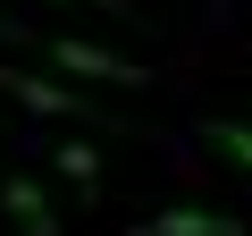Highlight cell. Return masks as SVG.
Wrapping results in <instances>:
<instances>
[{
	"instance_id": "6da1fadb",
	"label": "cell",
	"mask_w": 252,
	"mask_h": 236,
	"mask_svg": "<svg viewBox=\"0 0 252 236\" xmlns=\"http://www.w3.org/2000/svg\"><path fill=\"white\" fill-rule=\"evenodd\" d=\"M34 42H42V59H51L59 76H84V84H118V93H143V84H152V68L118 59V51H101V42H76V34H34Z\"/></svg>"
},
{
	"instance_id": "7a4b0ae2",
	"label": "cell",
	"mask_w": 252,
	"mask_h": 236,
	"mask_svg": "<svg viewBox=\"0 0 252 236\" xmlns=\"http://www.w3.org/2000/svg\"><path fill=\"white\" fill-rule=\"evenodd\" d=\"M0 93L26 101V110H42V118H84V127H109L101 101H84V93H67V84H51V76H26V68H9V59H0Z\"/></svg>"
},
{
	"instance_id": "3957f363",
	"label": "cell",
	"mask_w": 252,
	"mask_h": 236,
	"mask_svg": "<svg viewBox=\"0 0 252 236\" xmlns=\"http://www.w3.org/2000/svg\"><path fill=\"white\" fill-rule=\"evenodd\" d=\"M135 236H244V219H235V211H193V202H177V211L135 219Z\"/></svg>"
},
{
	"instance_id": "277c9868",
	"label": "cell",
	"mask_w": 252,
	"mask_h": 236,
	"mask_svg": "<svg viewBox=\"0 0 252 236\" xmlns=\"http://www.w3.org/2000/svg\"><path fill=\"white\" fill-rule=\"evenodd\" d=\"M0 211H9V219H17V228H26V236H59V211H51V202H42V186H34V177H26V169H17V177H9V186H0Z\"/></svg>"
},
{
	"instance_id": "5b68a950",
	"label": "cell",
	"mask_w": 252,
	"mask_h": 236,
	"mask_svg": "<svg viewBox=\"0 0 252 236\" xmlns=\"http://www.w3.org/2000/svg\"><path fill=\"white\" fill-rule=\"evenodd\" d=\"M202 144L235 169H252V118H202Z\"/></svg>"
},
{
	"instance_id": "8992f818",
	"label": "cell",
	"mask_w": 252,
	"mask_h": 236,
	"mask_svg": "<svg viewBox=\"0 0 252 236\" xmlns=\"http://www.w3.org/2000/svg\"><path fill=\"white\" fill-rule=\"evenodd\" d=\"M51 160H59V177H67V186H84V194H101V152H93V144H59Z\"/></svg>"
},
{
	"instance_id": "52a82bcc",
	"label": "cell",
	"mask_w": 252,
	"mask_h": 236,
	"mask_svg": "<svg viewBox=\"0 0 252 236\" xmlns=\"http://www.w3.org/2000/svg\"><path fill=\"white\" fill-rule=\"evenodd\" d=\"M67 9H118V0H67ZM118 17H143V9H118Z\"/></svg>"
}]
</instances>
